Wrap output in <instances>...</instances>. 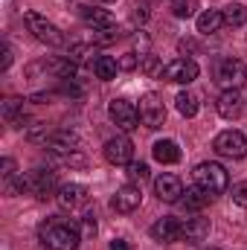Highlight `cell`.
<instances>
[{
	"label": "cell",
	"mask_w": 247,
	"mask_h": 250,
	"mask_svg": "<svg viewBox=\"0 0 247 250\" xmlns=\"http://www.w3.org/2000/svg\"><path fill=\"white\" fill-rule=\"evenodd\" d=\"M38 242L44 245V250H76L82 245V230L64 215H50L38 224Z\"/></svg>",
	"instance_id": "1"
},
{
	"label": "cell",
	"mask_w": 247,
	"mask_h": 250,
	"mask_svg": "<svg viewBox=\"0 0 247 250\" xmlns=\"http://www.w3.org/2000/svg\"><path fill=\"white\" fill-rule=\"evenodd\" d=\"M192 178H195V187H201L209 195H224L230 189V175L218 163H201V166H195Z\"/></svg>",
	"instance_id": "2"
},
{
	"label": "cell",
	"mask_w": 247,
	"mask_h": 250,
	"mask_svg": "<svg viewBox=\"0 0 247 250\" xmlns=\"http://www.w3.org/2000/svg\"><path fill=\"white\" fill-rule=\"evenodd\" d=\"M23 23L29 26V32L35 35V41H41L47 47H64L67 44L62 29L53 21H47L44 15H38V12H23Z\"/></svg>",
	"instance_id": "3"
},
{
	"label": "cell",
	"mask_w": 247,
	"mask_h": 250,
	"mask_svg": "<svg viewBox=\"0 0 247 250\" xmlns=\"http://www.w3.org/2000/svg\"><path fill=\"white\" fill-rule=\"evenodd\" d=\"M23 187L29 195H35V198H50L53 192H59L56 187V172L47 166H35V169H29L26 175H23Z\"/></svg>",
	"instance_id": "4"
},
{
	"label": "cell",
	"mask_w": 247,
	"mask_h": 250,
	"mask_svg": "<svg viewBox=\"0 0 247 250\" xmlns=\"http://www.w3.org/2000/svg\"><path fill=\"white\" fill-rule=\"evenodd\" d=\"M212 148H215V154H221V157H230V160H242L247 157V137L242 131H221L215 140H212Z\"/></svg>",
	"instance_id": "5"
},
{
	"label": "cell",
	"mask_w": 247,
	"mask_h": 250,
	"mask_svg": "<svg viewBox=\"0 0 247 250\" xmlns=\"http://www.w3.org/2000/svg\"><path fill=\"white\" fill-rule=\"evenodd\" d=\"M247 79V67L245 62H239V59H221V62L215 64V82L218 84H224L227 90H239L242 84H245Z\"/></svg>",
	"instance_id": "6"
},
{
	"label": "cell",
	"mask_w": 247,
	"mask_h": 250,
	"mask_svg": "<svg viewBox=\"0 0 247 250\" xmlns=\"http://www.w3.org/2000/svg\"><path fill=\"white\" fill-rule=\"evenodd\" d=\"M108 117H111V123L117 125L120 131H134L137 123H140V111H137V105L134 102H128V99H111V105H108Z\"/></svg>",
	"instance_id": "7"
},
{
	"label": "cell",
	"mask_w": 247,
	"mask_h": 250,
	"mask_svg": "<svg viewBox=\"0 0 247 250\" xmlns=\"http://www.w3.org/2000/svg\"><path fill=\"white\" fill-rule=\"evenodd\" d=\"M137 111H140L143 125H148V128H163V123H166V105H163V99L157 93H145L140 99Z\"/></svg>",
	"instance_id": "8"
},
{
	"label": "cell",
	"mask_w": 247,
	"mask_h": 250,
	"mask_svg": "<svg viewBox=\"0 0 247 250\" xmlns=\"http://www.w3.org/2000/svg\"><path fill=\"white\" fill-rule=\"evenodd\" d=\"M143 204V189L137 184H125V187L117 189V195L111 198V209L120 212V215H131L134 209H140Z\"/></svg>",
	"instance_id": "9"
},
{
	"label": "cell",
	"mask_w": 247,
	"mask_h": 250,
	"mask_svg": "<svg viewBox=\"0 0 247 250\" xmlns=\"http://www.w3.org/2000/svg\"><path fill=\"white\" fill-rule=\"evenodd\" d=\"M102 151H105V160H108L111 166H128V163L134 160V143H131L125 134L111 137Z\"/></svg>",
	"instance_id": "10"
},
{
	"label": "cell",
	"mask_w": 247,
	"mask_h": 250,
	"mask_svg": "<svg viewBox=\"0 0 247 250\" xmlns=\"http://www.w3.org/2000/svg\"><path fill=\"white\" fill-rule=\"evenodd\" d=\"M198 73H201V67H198L195 59H175L172 64H166L163 79L166 82H175V84H189V82L198 79Z\"/></svg>",
	"instance_id": "11"
},
{
	"label": "cell",
	"mask_w": 247,
	"mask_h": 250,
	"mask_svg": "<svg viewBox=\"0 0 247 250\" xmlns=\"http://www.w3.org/2000/svg\"><path fill=\"white\" fill-rule=\"evenodd\" d=\"M44 148H47V151H53V154H59V157L73 154V151H79V134H73V131H67V128L50 131V137H47Z\"/></svg>",
	"instance_id": "12"
},
{
	"label": "cell",
	"mask_w": 247,
	"mask_h": 250,
	"mask_svg": "<svg viewBox=\"0 0 247 250\" xmlns=\"http://www.w3.org/2000/svg\"><path fill=\"white\" fill-rule=\"evenodd\" d=\"M181 230H184V221H178V218H172V215H166V218H157L154 224H151V239L154 242H163V245H175V242H181Z\"/></svg>",
	"instance_id": "13"
},
{
	"label": "cell",
	"mask_w": 247,
	"mask_h": 250,
	"mask_svg": "<svg viewBox=\"0 0 247 250\" xmlns=\"http://www.w3.org/2000/svg\"><path fill=\"white\" fill-rule=\"evenodd\" d=\"M56 201H59V207L62 209H79V207H84L87 204V187L84 184H62L59 192H56Z\"/></svg>",
	"instance_id": "14"
},
{
	"label": "cell",
	"mask_w": 247,
	"mask_h": 250,
	"mask_svg": "<svg viewBox=\"0 0 247 250\" xmlns=\"http://www.w3.org/2000/svg\"><path fill=\"white\" fill-rule=\"evenodd\" d=\"M0 178H3V192L6 195L26 192V187H23V172H18V163L12 157H3L0 160Z\"/></svg>",
	"instance_id": "15"
},
{
	"label": "cell",
	"mask_w": 247,
	"mask_h": 250,
	"mask_svg": "<svg viewBox=\"0 0 247 250\" xmlns=\"http://www.w3.org/2000/svg\"><path fill=\"white\" fill-rule=\"evenodd\" d=\"M154 192H157L160 201L178 204V201L184 198V184H181L178 175H160V178H154Z\"/></svg>",
	"instance_id": "16"
},
{
	"label": "cell",
	"mask_w": 247,
	"mask_h": 250,
	"mask_svg": "<svg viewBox=\"0 0 247 250\" xmlns=\"http://www.w3.org/2000/svg\"><path fill=\"white\" fill-rule=\"evenodd\" d=\"M79 15H82V21L93 29V32H102V29H114L117 26V21H114V15L108 12V9H96V6H82L79 9Z\"/></svg>",
	"instance_id": "17"
},
{
	"label": "cell",
	"mask_w": 247,
	"mask_h": 250,
	"mask_svg": "<svg viewBox=\"0 0 247 250\" xmlns=\"http://www.w3.org/2000/svg\"><path fill=\"white\" fill-rule=\"evenodd\" d=\"M215 108H218V114H221L224 120H239L242 111H245V96H242L236 87H233V90H224V93L218 96Z\"/></svg>",
	"instance_id": "18"
},
{
	"label": "cell",
	"mask_w": 247,
	"mask_h": 250,
	"mask_svg": "<svg viewBox=\"0 0 247 250\" xmlns=\"http://www.w3.org/2000/svg\"><path fill=\"white\" fill-rule=\"evenodd\" d=\"M206 236H209V218H204V215H192V218H186L184 221L181 239H184L186 245H201V242H206Z\"/></svg>",
	"instance_id": "19"
},
{
	"label": "cell",
	"mask_w": 247,
	"mask_h": 250,
	"mask_svg": "<svg viewBox=\"0 0 247 250\" xmlns=\"http://www.w3.org/2000/svg\"><path fill=\"white\" fill-rule=\"evenodd\" d=\"M151 154H154V160H157V163L172 166V163H178V160H181V146H178L175 140H160V143H154Z\"/></svg>",
	"instance_id": "20"
},
{
	"label": "cell",
	"mask_w": 247,
	"mask_h": 250,
	"mask_svg": "<svg viewBox=\"0 0 247 250\" xmlns=\"http://www.w3.org/2000/svg\"><path fill=\"white\" fill-rule=\"evenodd\" d=\"M221 26H224V15L218 9H206L198 15V32L201 35H215Z\"/></svg>",
	"instance_id": "21"
},
{
	"label": "cell",
	"mask_w": 247,
	"mask_h": 250,
	"mask_svg": "<svg viewBox=\"0 0 247 250\" xmlns=\"http://www.w3.org/2000/svg\"><path fill=\"white\" fill-rule=\"evenodd\" d=\"M93 73H96V79L111 82V79H117V73H120V62H117L114 56H96V62H93Z\"/></svg>",
	"instance_id": "22"
},
{
	"label": "cell",
	"mask_w": 247,
	"mask_h": 250,
	"mask_svg": "<svg viewBox=\"0 0 247 250\" xmlns=\"http://www.w3.org/2000/svg\"><path fill=\"white\" fill-rule=\"evenodd\" d=\"M209 198H212V195L204 192L201 187H189L184 192V198H181V204H184L186 209H195V212H198V209H204V207L209 204Z\"/></svg>",
	"instance_id": "23"
},
{
	"label": "cell",
	"mask_w": 247,
	"mask_h": 250,
	"mask_svg": "<svg viewBox=\"0 0 247 250\" xmlns=\"http://www.w3.org/2000/svg\"><path fill=\"white\" fill-rule=\"evenodd\" d=\"M3 120L12 125H23L29 123L26 117H23V99H15V96H9L6 102H3Z\"/></svg>",
	"instance_id": "24"
},
{
	"label": "cell",
	"mask_w": 247,
	"mask_h": 250,
	"mask_svg": "<svg viewBox=\"0 0 247 250\" xmlns=\"http://www.w3.org/2000/svg\"><path fill=\"white\" fill-rule=\"evenodd\" d=\"M175 108H178V114H184L186 120H189V117H195V114H198L201 102H198V96H195L192 90H181V93L175 96Z\"/></svg>",
	"instance_id": "25"
},
{
	"label": "cell",
	"mask_w": 247,
	"mask_h": 250,
	"mask_svg": "<svg viewBox=\"0 0 247 250\" xmlns=\"http://www.w3.org/2000/svg\"><path fill=\"white\" fill-rule=\"evenodd\" d=\"M221 15H224V26H245L247 23V6L242 3H230V6H224L221 9Z\"/></svg>",
	"instance_id": "26"
},
{
	"label": "cell",
	"mask_w": 247,
	"mask_h": 250,
	"mask_svg": "<svg viewBox=\"0 0 247 250\" xmlns=\"http://www.w3.org/2000/svg\"><path fill=\"white\" fill-rule=\"evenodd\" d=\"M93 56H99V53H96L90 44H70V50H67V59L76 64V67H79V64H87V62L93 64L96 62Z\"/></svg>",
	"instance_id": "27"
},
{
	"label": "cell",
	"mask_w": 247,
	"mask_h": 250,
	"mask_svg": "<svg viewBox=\"0 0 247 250\" xmlns=\"http://www.w3.org/2000/svg\"><path fill=\"white\" fill-rule=\"evenodd\" d=\"M140 70H143L148 79H163V73H166V67L160 64V59H157V56H151V53L140 56Z\"/></svg>",
	"instance_id": "28"
},
{
	"label": "cell",
	"mask_w": 247,
	"mask_h": 250,
	"mask_svg": "<svg viewBox=\"0 0 247 250\" xmlns=\"http://www.w3.org/2000/svg\"><path fill=\"white\" fill-rule=\"evenodd\" d=\"M198 12V0H172V15L175 18H195Z\"/></svg>",
	"instance_id": "29"
},
{
	"label": "cell",
	"mask_w": 247,
	"mask_h": 250,
	"mask_svg": "<svg viewBox=\"0 0 247 250\" xmlns=\"http://www.w3.org/2000/svg\"><path fill=\"white\" fill-rule=\"evenodd\" d=\"M79 230H82V239H93L99 233V224H96V215L87 209L82 218H79Z\"/></svg>",
	"instance_id": "30"
},
{
	"label": "cell",
	"mask_w": 247,
	"mask_h": 250,
	"mask_svg": "<svg viewBox=\"0 0 247 250\" xmlns=\"http://www.w3.org/2000/svg\"><path fill=\"white\" fill-rule=\"evenodd\" d=\"M125 169H128V178H131L134 184H143V181H148V166H145L143 160H131Z\"/></svg>",
	"instance_id": "31"
},
{
	"label": "cell",
	"mask_w": 247,
	"mask_h": 250,
	"mask_svg": "<svg viewBox=\"0 0 247 250\" xmlns=\"http://www.w3.org/2000/svg\"><path fill=\"white\" fill-rule=\"evenodd\" d=\"M230 198H233V204L247 207V181H242V184H233V189H230Z\"/></svg>",
	"instance_id": "32"
},
{
	"label": "cell",
	"mask_w": 247,
	"mask_h": 250,
	"mask_svg": "<svg viewBox=\"0 0 247 250\" xmlns=\"http://www.w3.org/2000/svg\"><path fill=\"white\" fill-rule=\"evenodd\" d=\"M117 38H120V29L114 26V29H102L93 41H96V44H111V41H117Z\"/></svg>",
	"instance_id": "33"
},
{
	"label": "cell",
	"mask_w": 247,
	"mask_h": 250,
	"mask_svg": "<svg viewBox=\"0 0 247 250\" xmlns=\"http://www.w3.org/2000/svg\"><path fill=\"white\" fill-rule=\"evenodd\" d=\"M140 62H137V56L134 53H125L123 59H120V70H137Z\"/></svg>",
	"instance_id": "34"
},
{
	"label": "cell",
	"mask_w": 247,
	"mask_h": 250,
	"mask_svg": "<svg viewBox=\"0 0 247 250\" xmlns=\"http://www.w3.org/2000/svg\"><path fill=\"white\" fill-rule=\"evenodd\" d=\"M134 18H137V21H145V18H148V3H145V0H140V3L134 6Z\"/></svg>",
	"instance_id": "35"
},
{
	"label": "cell",
	"mask_w": 247,
	"mask_h": 250,
	"mask_svg": "<svg viewBox=\"0 0 247 250\" xmlns=\"http://www.w3.org/2000/svg\"><path fill=\"white\" fill-rule=\"evenodd\" d=\"M9 64H12V47H9V41H3V62H0V70H9Z\"/></svg>",
	"instance_id": "36"
},
{
	"label": "cell",
	"mask_w": 247,
	"mask_h": 250,
	"mask_svg": "<svg viewBox=\"0 0 247 250\" xmlns=\"http://www.w3.org/2000/svg\"><path fill=\"white\" fill-rule=\"evenodd\" d=\"M111 250H131V248H128L125 239H114V242H111Z\"/></svg>",
	"instance_id": "37"
},
{
	"label": "cell",
	"mask_w": 247,
	"mask_h": 250,
	"mask_svg": "<svg viewBox=\"0 0 247 250\" xmlns=\"http://www.w3.org/2000/svg\"><path fill=\"white\" fill-rule=\"evenodd\" d=\"M186 50H195V41H181V53H186Z\"/></svg>",
	"instance_id": "38"
},
{
	"label": "cell",
	"mask_w": 247,
	"mask_h": 250,
	"mask_svg": "<svg viewBox=\"0 0 247 250\" xmlns=\"http://www.w3.org/2000/svg\"><path fill=\"white\" fill-rule=\"evenodd\" d=\"M102 3H117V0H102Z\"/></svg>",
	"instance_id": "39"
},
{
	"label": "cell",
	"mask_w": 247,
	"mask_h": 250,
	"mask_svg": "<svg viewBox=\"0 0 247 250\" xmlns=\"http://www.w3.org/2000/svg\"><path fill=\"white\" fill-rule=\"evenodd\" d=\"M209 250H221V248H209Z\"/></svg>",
	"instance_id": "40"
}]
</instances>
